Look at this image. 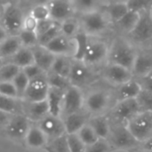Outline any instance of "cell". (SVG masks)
Instances as JSON below:
<instances>
[{
    "label": "cell",
    "instance_id": "obj_54",
    "mask_svg": "<svg viewBox=\"0 0 152 152\" xmlns=\"http://www.w3.org/2000/svg\"><path fill=\"white\" fill-rule=\"evenodd\" d=\"M9 36L7 31L4 28V27L0 24V45L4 42V40Z\"/></svg>",
    "mask_w": 152,
    "mask_h": 152
},
{
    "label": "cell",
    "instance_id": "obj_33",
    "mask_svg": "<svg viewBox=\"0 0 152 152\" xmlns=\"http://www.w3.org/2000/svg\"><path fill=\"white\" fill-rule=\"evenodd\" d=\"M59 24H60L61 34L69 37H75L76 35L81 30L77 16L69 18Z\"/></svg>",
    "mask_w": 152,
    "mask_h": 152
},
{
    "label": "cell",
    "instance_id": "obj_17",
    "mask_svg": "<svg viewBox=\"0 0 152 152\" xmlns=\"http://www.w3.org/2000/svg\"><path fill=\"white\" fill-rule=\"evenodd\" d=\"M37 125L45 134L48 142L63 134H66L64 121L61 117L48 114L46 117L37 122Z\"/></svg>",
    "mask_w": 152,
    "mask_h": 152
},
{
    "label": "cell",
    "instance_id": "obj_34",
    "mask_svg": "<svg viewBox=\"0 0 152 152\" xmlns=\"http://www.w3.org/2000/svg\"><path fill=\"white\" fill-rule=\"evenodd\" d=\"M45 150H48L52 152H69L68 134H66L53 140L49 141Z\"/></svg>",
    "mask_w": 152,
    "mask_h": 152
},
{
    "label": "cell",
    "instance_id": "obj_51",
    "mask_svg": "<svg viewBox=\"0 0 152 152\" xmlns=\"http://www.w3.org/2000/svg\"><path fill=\"white\" fill-rule=\"evenodd\" d=\"M55 22L52 20H42V21H38L37 25V28H36V34L38 37H40L41 35H43L45 32H46Z\"/></svg>",
    "mask_w": 152,
    "mask_h": 152
},
{
    "label": "cell",
    "instance_id": "obj_25",
    "mask_svg": "<svg viewBox=\"0 0 152 152\" xmlns=\"http://www.w3.org/2000/svg\"><path fill=\"white\" fill-rule=\"evenodd\" d=\"M88 125L95 132L99 139L108 140L110 130H111V121L105 115L91 117L88 120Z\"/></svg>",
    "mask_w": 152,
    "mask_h": 152
},
{
    "label": "cell",
    "instance_id": "obj_10",
    "mask_svg": "<svg viewBox=\"0 0 152 152\" xmlns=\"http://www.w3.org/2000/svg\"><path fill=\"white\" fill-rule=\"evenodd\" d=\"M141 111L136 99H129L116 102L111 108L110 116L114 124H124Z\"/></svg>",
    "mask_w": 152,
    "mask_h": 152
},
{
    "label": "cell",
    "instance_id": "obj_29",
    "mask_svg": "<svg viewBox=\"0 0 152 152\" xmlns=\"http://www.w3.org/2000/svg\"><path fill=\"white\" fill-rule=\"evenodd\" d=\"M103 9L112 25H114L129 12L128 5L125 2H109Z\"/></svg>",
    "mask_w": 152,
    "mask_h": 152
},
{
    "label": "cell",
    "instance_id": "obj_28",
    "mask_svg": "<svg viewBox=\"0 0 152 152\" xmlns=\"http://www.w3.org/2000/svg\"><path fill=\"white\" fill-rule=\"evenodd\" d=\"M20 47H22V45L19 36L9 35L0 45V55L6 61L12 56H13Z\"/></svg>",
    "mask_w": 152,
    "mask_h": 152
},
{
    "label": "cell",
    "instance_id": "obj_58",
    "mask_svg": "<svg viewBox=\"0 0 152 152\" xmlns=\"http://www.w3.org/2000/svg\"><path fill=\"white\" fill-rule=\"evenodd\" d=\"M4 62H5V61H4V58L0 55V68L3 66V64H4Z\"/></svg>",
    "mask_w": 152,
    "mask_h": 152
},
{
    "label": "cell",
    "instance_id": "obj_47",
    "mask_svg": "<svg viewBox=\"0 0 152 152\" xmlns=\"http://www.w3.org/2000/svg\"><path fill=\"white\" fill-rule=\"evenodd\" d=\"M0 94L12 98H18V94L12 82H0Z\"/></svg>",
    "mask_w": 152,
    "mask_h": 152
},
{
    "label": "cell",
    "instance_id": "obj_8",
    "mask_svg": "<svg viewBox=\"0 0 152 152\" xmlns=\"http://www.w3.org/2000/svg\"><path fill=\"white\" fill-rule=\"evenodd\" d=\"M126 127L142 142L152 136V111H140L127 123Z\"/></svg>",
    "mask_w": 152,
    "mask_h": 152
},
{
    "label": "cell",
    "instance_id": "obj_11",
    "mask_svg": "<svg viewBox=\"0 0 152 152\" xmlns=\"http://www.w3.org/2000/svg\"><path fill=\"white\" fill-rule=\"evenodd\" d=\"M100 76L107 83L116 87L134 78L132 70L109 62L100 69Z\"/></svg>",
    "mask_w": 152,
    "mask_h": 152
},
{
    "label": "cell",
    "instance_id": "obj_52",
    "mask_svg": "<svg viewBox=\"0 0 152 152\" xmlns=\"http://www.w3.org/2000/svg\"><path fill=\"white\" fill-rule=\"evenodd\" d=\"M135 151H140L152 152V136L146 139L145 141L140 142L139 147Z\"/></svg>",
    "mask_w": 152,
    "mask_h": 152
},
{
    "label": "cell",
    "instance_id": "obj_39",
    "mask_svg": "<svg viewBox=\"0 0 152 152\" xmlns=\"http://www.w3.org/2000/svg\"><path fill=\"white\" fill-rule=\"evenodd\" d=\"M74 38L76 40V45H77V52H76L74 60L81 61L86 52V49L89 41V37L80 30Z\"/></svg>",
    "mask_w": 152,
    "mask_h": 152
},
{
    "label": "cell",
    "instance_id": "obj_19",
    "mask_svg": "<svg viewBox=\"0 0 152 152\" xmlns=\"http://www.w3.org/2000/svg\"><path fill=\"white\" fill-rule=\"evenodd\" d=\"M152 71V48L138 49L132 69L134 78H139Z\"/></svg>",
    "mask_w": 152,
    "mask_h": 152
},
{
    "label": "cell",
    "instance_id": "obj_22",
    "mask_svg": "<svg viewBox=\"0 0 152 152\" xmlns=\"http://www.w3.org/2000/svg\"><path fill=\"white\" fill-rule=\"evenodd\" d=\"M31 51L34 57V63L37 64L44 72L48 73L51 70L56 55L51 53L46 47L40 45H37L32 47Z\"/></svg>",
    "mask_w": 152,
    "mask_h": 152
},
{
    "label": "cell",
    "instance_id": "obj_4",
    "mask_svg": "<svg viewBox=\"0 0 152 152\" xmlns=\"http://www.w3.org/2000/svg\"><path fill=\"white\" fill-rule=\"evenodd\" d=\"M109 39L89 37V41L81 61L91 68H100L101 69L108 62Z\"/></svg>",
    "mask_w": 152,
    "mask_h": 152
},
{
    "label": "cell",
    "instance_id": "obj_18",
    "mask_svg": "<svg viewBox=\"0 0 152 152\" xmlns=\"http://www.w3.org/2000/svg\"><path fill=\"white\" fill-rule=\"evenodd\" d=\"M21 114L30 122H39L49 114L46 100L41 102H27L21 100Z\"/></svg>",
    "mask_w": 152,
    "mask_h": 152
},
{
    "label": "cell",
    "instance_id": "obj_49",
    "mask_svg": "<svg viewBox=\"0 0 152 152\" xmlns=\"http://www.w3.org/2000/svg\"><path fill=\"white\" fill-rule=\"evenodd\" d=\"M37 21L28 13L27 12L24 16L23 22H22V30L26 31H30V32H35L36 33V28H37Z\"/></svg>",
    "mask_w": 152,
    "mask_h": 152
},
{
    "label": "cell",
    "instance_id": "obj_26",
    "mask_svg": "<svg viewBox=\"0 0 152 152\" xmlns=\"http://www.w3.org/2000/svg\"><path fill=\"white\" fill-rule=\"evenodd\" d=\"M64 94H65V91L63 90H60V89H56L53 87L49 88L47 97H46V102H47L48 109H49V114L53 116L61 117Z\"/></svg>",
    "mask_w": 152,
    "mask_h": 152
},
{
    "label": "cell",
    "instance_id": "obj_37",
    "mask_svg": "<svg viewBox=\"0 0 152 152\" xmlns=\"http://www.w3.org/2000/svg\"><path fill=\"white\" fill-rule=\"evenodd\" d=\"M37 22L51 20L49 8L46 4H34L28 12Z\"/></svg>",
    "mask_w": 152,
    "mask_h": 152
},
{
    "label": "cell",
    "instance_id": "obj_31",
    "mask_svg": "<svg viewBox=\"0 0 152 152\" xmlns=\"http://www.w3.org/2000/svg\"><path fill=\"white\" fill-rule=\"evenodd\" d=\"M72 61L73 58L67 56H56L51 68V70L49 72H53L61 77L69 78Z\"/></svg>",
    "mask_w": 152,
    "mask_h": 152
},
{
    "label": "cell",
    "instance_id": "obj_48",
    "mask_svg": "<svg viewBox=\"0 0 152 152\" xmlns=\"http://www.w3.org/2000/svg\"><path fill=\"white\" fill-rule=\"evenodd\" d=\"M22 70H23V72L25 73V75L28 77V78L29 80L34 79V78H36V77H38L42 76V75L46 74L45 72H44V71H43L37 64H35V63H33V64H31V65H29V66L24 68V69H22Z\"/></svg>",
    "mask_w": 152,
    "mask_h": 152
},
{
    "label": "cell",
    "instance_id": "obj_16",
    "mask_svg": "<svg viewBox=\"0 0 152 152\" xmlns=\"http://www.w3.org/2000/svg\"><path fill=\"white\" fill-rule=\"evenodd\" d=\"M46 4L49 8L51 20L54 22L61 23L77 16L72 0H50Z\"/></svg>",
    "mask_w": 152,
    "mask_h": 152
},
{
    "label": "cell",
    "instance_id": "obj_27",
    "mask_svg": "<svg viewBox=\"0 0 152 152\" xmlns=\"http://www.w3.org/2000/svg\"><path fill=\"white\" fill-rule=\"evenodd\" d=\"M108 3V0H72L77 16L102 10Z\"/></svg>",
    "mask_w": 152,
    "mask_h": 152
},
{
    "label": "cell",
    "instance_id": "obj_12",
    "mask_svg": "<svg viewBox=\"0 0 152 152\" xmlns=\"http://www.w3.org/2000/svg\"><path fill=\"white\" fill-rule=\"evenodd\" d=\"M31 125V122L24 115L14 114L12 116L4 131L9 139L17 142H24Z\"/></svg>",
    "mask_w": 152,
    "mask_h": 152
},
{
    "label": "cell",
    "instance_id": "obj_2",
    "mask_svg": "<svg viewBox=\"0 0 152 152\" xmlns=\"http://www.w3.org/2000/svg\"><path fill=\"white\" fill-rule=\"evenodd\" d=\"M81 31L90 37L110 38L113 36V25L104 9L77 15Z\"/></svg>",
    "mask_w": 152,
    "mask_h": 152
},
{
    "label": "cell",
    "instance_id": "obj_45",
    "mask_svg": "<svg viewBox=\"0 0 152 152\" xmlns=\"http://www.w3.org/2000/svg\"><path fill=\"white\" fill-rule=\"evenodd\" d=\"M129 10L141 12L145 10H150L152 0H129L126 2Z\"/></svg>",
    "mask_w": 152,
    "mask_h": 152
},
{
    "label": "cell",
    "instance_id": "obj_9",
    "mask_svg": "<svg viewBox=\"0 0 152 152\" xmlns=\"http://www.w3.org/2000/svg\"><path fill=\"white\" fill-rule=\"evenodd\" d=\"M100 73L95 71V69L89 67L82 61L74 60L72 61L69 80L71 86L82 88L96 81Z\"/></svg>",
    "mask_w": 152,
    "mask_h": 152
},
{
    "label": "cell",
    "instance_id": "obj_55",
    "mask_svg": "<svg viewBox=\"0 0 152 152\" xmlns=\"http://www.w3.org/2000/svg\"><path fill=\"white\" fill-rule=\"evenodd\" d=\"M50 0H33L34 4H47Z\"/></svg>",
    "mask_w": 152,
    "mask_h": 152
},
{
    "label": "cell",
    "instance_id": "obj_59",
    "mask_svg": "<svg viewBox=\"0 0 152 152\" xmlns=\"http://www.w3.org/2000/svg\"><path fill=\"white\" fill-rule=\"evenodd\" d=\"M108 1L109 2H125V3H126L129 0H108Z\"/></svg>",
    "mask_w": 152,
    "mask_h": 152
},
{
    "label": "cell",
    "instance_id": "obj_43",
    "mask_svg": "<svg viewBox=\"0 0 152 152\" xmlns=\"http://www.w3.org/2000/svg\"><path fill=\"white\" fill-rule=\"evenodd\" d=\"M141 111H152V94L142 90L136 98Z\"/></svg>",
    "mask_w": 152,
    "mask_h": 152
},
{
    "label": "cell",
    "instance_id": "obj_35",
    "mask_svg": "<svg viewBox=\"0 0 152 152\" xmlns=\"http://www.w3.org/2000/svg\"><path fill=\"white\" fill-rule=\"evenodd\" d=\"M20 69L15 64L5 61L0 68V82H12Z\"/></svg>",
    "mask_w": 152,
    "mask_h": 152
},
{
    "label": "cell",
    "instance_id": "obj_32",
    "mask_svg": "<svg viewBox=\"0 0 152 152\" xmlns=\"http://www.w3.org/2000/svg\"><path fill=\"white\" fill-rule=\"evenodd\" d=\"M0 110L10 114H21V99L7 97L0 94Z\"/></svg>",
    "mask_w": 152,
    "mask_h": 152
},
{
    "label": "cell",
    "instance_id": "obj_20",
    "mask_svg": "<svg viewBox=\"0 0 152 152\" xmlns=\"http://www.w3.org/2000/svg\"><path fill=\"white\" fill-rule=\"evenodd\" d=\"M142 88L136 78H133L118 86L114 91L115 103L120 101L136 99L142 92Z\"/></svg>",
    "mask_w": 152,
    "mask_h": 152
},
{
    "label": "cell",
    "instance_id": "obj_56",
    "mask_svg": "<svg viewBox=\"0 0 152 152\" xmlns=\"http://www.w3.org/2000/svg\"><path fill=\"white\" fill-rule=\"evenodd\" d=\"M4 4L2 3L0 1V20H1V17H2V14H3V11H4Z\"/></svg>",
    "mask_w": 152,
    "mask_h": 152
},
{
    "label": "cell",
    "instance_id": "obj_7",
    "mask_svg": "<svg viewBox=\"0 0 152 152\" xmlns=\"http://www.w3.org/2000/svg\"><path fill=\"white\" fill-rule=\"evenodd\" d=\"M25 14L18 3H6L4 6L0 24L9 35H18L21 30Z\"/></svg>",
    "mask_w": 152,
    "mask_h": 152
},
{
    "label": "cell",
    "instance_id": "obj_6",
    "mask_svg": "<svg viewBox=\"0 0 152 152\" xmlns=\"http://www.w3.org/2000/svg\"><path fill=\"white\" fill-rule=\"evenodd\" d=\"M108 141L116 151H134L139 145L138 142L131 132L124 124H114L111 125V130Z\"/></svg>",
    "mask_w": 152,
    "mask_h": 152
},
{
    "label": "cell",
    "instance_id": "obj_5",
    "mask_svg": "<svg viewBox=\"0 0 152 152\" xmlns=\"http://www.w3.org/2000/svg\"><path fill=\"white\" fill-rule=\"evenodd\" d=\"M114 101V93H110L106 89H96L91 91L85 96L84 110L90 117L105 115V112L112 108L111 102Z\"/></svg>",
    "mask_w": 152,
    "mask_h": 152
},
{
    "label": "cell",
    "instance_id": "obj_62",
    "mask_svg": "<svg viewBox=\"0 0 152 152\" xmlns=\"http://www.w3.org/2000/svg\"><path fill=\"white\" fill-rule=\"evenodd\" d=\"M45 151L46 152H52V151H48V150H45Z\"/></svg>",
    "mask_w": 152,
    "mask_h": 152
},
{
    "label": "cell",
    "instance_id": "obj_41",
    "mask_svg": "<svg viewBox=\"0 0 152 152\" xmlns=\"http://www.w3.org/2000/svg\"><path fill=\"white\" fill-rule=\"evenodd\" d=\"M60 34H61L60 24L55 22L46 32H45L43 35L38 37V45L45 46L48 43H50L52 40L57 37Z\"/></svg>",
    "mask_w": 152,
    "mask_h": 152
},
{
    "label": "cell",
    "instance_id": "obj_21",
    "mask_svg": "<svg viewBox=\"0 0 152 152\" xmlns=\"http://www.w3.org/2000/svg\"><path fill=\"white\" fill-rule=\"evenodd\" d=\"M90 118H91L90 115L85 110L63 117L62 119L64 121L66 134H77V132L88 123Z\"/></svg>",
    "mask_w": 152,
    "mask_h": 152
},
{
    "label": "cell",
    "instance_id": "obj_42",
    "mask_svg": "<svg viewBox=\"0 0 152 152\" xmlns=\"http://www.w3.org/2000/svg\"><path fill=\"white\" fill-rule=\"evenodd\" d=\"M20 40L21 42L22 46L32 48L38 45V37L35 32L26 31V30H20V32L18 34Z\"/></svg>",
    "mask_w": 152,
    "mask_h": 152
},
{
    "label": "cell",
    "instance_id": "obj_46",
    "mask_svg": "<svg viewBox=\"0 0 152 152\" xmlns=\"http://www.w3.org/2000/svg\"><path fill=\"white\" fill-rule=\"evenodd\" d=\"M69 152H86V145L80 141L77 134H68Z\"/></svg>",
    "mask_w": 152,
    "mask_h": 152
},
{
    "label": "cell",
    "instance_id": "obj_3",
    "mask_svg": "<svg viewBox=\"0 0 152 152\" xmlns=\"http://www.w3.org/2000/svg\"><path fill=\"white\" fill-rule=\"evenodd\" d=\"M126 37L137 49L152 48V13L151 10L140 12L137 24Z\"/></svg>",
    "mask_w": 152,
    "mask_h": 152
},
{
    "label": "cell",
    "instance_id": "obj_53",
    "mask_svg": "<svg viewBox=\"0 0 152 152\" xmlns=\"http://www.w3.org/2000/svg\"><path fill=\"white\" fill-rule=\"evenodd\" d=\"M12 116V114H10V113L0 110V130L4 129V127L8 124L9 120L11 119Z\"/></svg>",
    "mask_w": 152,
    "mask_h": 152
},
{
    "label": "cell",
    "instance_id": "obj_38",
    "mask_svg": "<svg viewBox=\"0 0 152 152\" xmlns=\"http://www.w3.org/2000/svg\"><path fill=\"white\" fill-rule=\"evenodd\" d=\"M76 134L86 146L92 145L95 143L98 140H100L95 132L93 130V128L88 125V123L85 126H83Z\"/></svg>",
    "mask_w": 152,
    "mask_h": 152
},
{
    "label": "cell",
    "instance_id": "obj_15",
    "mask_svg": "<svg viewBox=\"0 0 152 152\" xmlns=\"http://www.w3.org/2000/svg\"><path fill=\"white\" fill-rule=\"evenodd\" d=\"M45 47L56 56H67L73 59L77 52L75 38L67 37L63 34H60Z\"/></svg>",
    "mask_w": 152,
    "mask_h": 152
},
{
    "label": "cell",
    "instance_id": "obj_60",
    "mask_svg": "<svg viewBox=\"0 0 152 152\" xmlns=\"http://www.w3.org/2000/svg\"><path fill=\"white\" fill-rule=\"evenodd\" d=\"M133 152H146V151H134Z\"/></svg>",
    "mask_w": 152,
    "mask_h": 152
},
{
    "label": "cell",
    "instance_id": "obj_14",
    "mask_svg": "<svg viewBox=\"0 0 152 152\" xmlns=\"http://www.w3.org/2000/svg\"><path fill=\"white\" fill-rule=\"evenodd\" d=\"M49 84L47 82L46 74L29 80L28 87L21 100L27 102H41L45 101L49 91Z\"/></svg>",
    "mask_w": 152,
    "mask_h": 152
},
{
    "label": "cell",
    "instance_id": "obj_44",
    "mask_svg": "<svg viewBox=\"0 0 152 152\" xmlns=\"http://www.w3.org/2000/svg\"><path fill=\"white\" fill-rule=\"evenodd\" d=\"M115 150L108 140L100 139L95 143L86 146V152H114Z\"/></svg>",
    "mask_w": 152,
    "mask_h": 152
},
{
    "label": "cell",
    "instance_id": "obj_57",
    "mask_svg": "<svg viewBox=\"0 0 152 152\" xmlns=\"http://www.w3.org/2000/svg\"><path fill=\"white\" fill-rule=\"evenodd\" d=\"M2 3L6 4V3H18V0H0Z\"/></svg>",
    "mask_w": 152,
    "mask_h": 152
},
{
    "label": "cell",
    "instance_id": "obj_13",
    "mask_svg": "<svg viewBox=\"0 0 152 152\" xmlns=\"http://www.w3.org/2000/svg\"><path fill=\"white\" fill-rule=\"evenodd\" d=\"M84 102L85 96L82 93L81 88L70 86L64 94L61 117L63 118L67 115L84 110Z\"/></svg>",
    "mask_w": 152,
    "mask_h": 152
},
{
    "label": "cell",
    "instance_id": "obj_61",
    "mask_svg": "<svg viewBox=\"0 0 152 152\" xmlns=\"http://www.w3.org/2000/svg\"><path fill=\"white\" fill-rule=\"evenodd\" d=\"M150 10H151V13H152V4H151V9H150Z\"/></svg>",
    "mask_w": 152,
    "mask_h": 152
},
{
    "label": "cell",
    "instance_id": "obj_1",
    "mask_svg": "<svg viewBox=\"0 0 152 152\" xmlns=\"http://www.w3.org/2000/svg\"><path fill=\"white\" fill-rule=\"evenodd\" d=\"M138 49L125 36L113 34L109 39L108 62L132 70Z\"/></svg>",
    "mask_w": 152,
    "mask_h": 152
},
{
    "label": "cell",
    "instance_id": "obj_50",
    "mask_svg": "<svg viewBox=\"0 0 152 152\" xmlns=\"http://www.w3.org/2000/svg\"><path fill=\"white\" fill-rule=\"evenodd\" d=\"M136 79L140 83L142 90H145V91L150 92L152 94V71L146 74L145 76L136 78Z\"/></svg>",
    "mask_w": 152,
    "mask_h": 152
},
{
    "label": "cell",
    "instance_id": "obj_23",
    "mask_svg": "<svg viewBox=\"0 0 152 152\" xmlns=\"http://www.w3.org/2000/svg\"><path fill=\"white\" fill-rule=\"evenodd\" d=\"M139 17H140V12L129 10V12L123 18H121L118 21H117L113 25L114 34L121 35L125 37L129 35L131 31L134 28L135 25L137 24Z\"/></svg>",
    "mask_w": 152,
    "mask_h": 152
},
{
    "label": "cell",
    "instance_id": "obj_40",
    "mask_svg": "<svg viewBox=\"0 0 152 152\" xmlns=\"http://www.w3.org/2000/svg\"><path fill=\"white\" fill-rule=\"evenodd\" d=\"M12 82L13 86H15L19 99H21L23 97V94H24L27 87H28V85L29 83V79L25 75L23 70L20 69V71L17 74V76L13 78V80Z\"/></svg>",
    "mask_w": 152,
    "mask_h": 152
},
{
    "label": "cell",
    "instance_id": "obj_36",
    "mask_svg": "<svg viewBox=\"0 0 152 152\" xmlns=\"http://www.w3.org/2000/svg\"><path fill=\"white\" fill-rule=\"evenodd\" d=\"M46 78H47V82L49 84V86L53 87V88L66 91L71 86L69 78L61 77L60 75H57V74L53 73V72L46 73Z\"/></svg>",
    "mask_w": 152,
    "mask_h": 152
},
{
    "label": "cell",
    "instance_id": "obj_24",
    "mask_svg": "<svg viewBox=\"0 0 152 152\" xmlns=\"http://www.w3.org/2000/svg\"><path fill=\"white\" fill-rule=\"evenodd\" d=\"M25 145L30 149H44L48 144V139L37 125H31L24 140Z\"/></svg>",
    "mask_w": 152,
    "mask_h": 152
},
{
    "label": "cell",
    "instance_id": "obj_30",
    "mask_svg": "<svg viewBox=\"0 0 152 152\" xmlns=\"http://www.w3.org/2000/svg\"><path fill=\"white\" fill-rule=\"evenodd\" d=\"M6 61L15 64L21 69L33 64L34 57H33L31 48H28V47H24V46L20 47L19 49V51Z\"/></svg>",
    "mask_w": 152,
    "mask_h": 152
}]
</instances>
